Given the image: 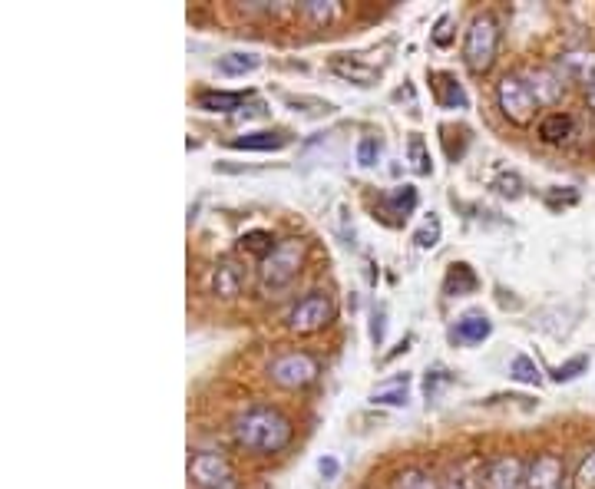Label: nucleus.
Segmentation results:
<instances>
[{
  "mask_svg": "<svg viewBox=\"0 0 595 489\" xmlns=\"http://www.w3.org/2000/svg\"><path fill=\"white\" fill-rule=\"evenodd\" d=\"M291 420L275 407H248L245 414L232 420V437L245 453L272 456L281 453L291 443Z\"/></svg>",
  "mask_w": 595,
  "mask_h": 489,
  "instance_id": "1",
  "label": "nucleus"
},
{
  "mask_svg": "<svg viewBox=\"0 0 595 489\" xmlns=\"http://www.w3.org/2000/svg\"><path fill=\"white\" fill-rule=\"evenodd\" d=\"M301 268H305V242L301 238H281L272 248V255L262 258V265H258V288L265 295L268 291L275 295L301 275Z\"/></svg>",
  "mask_w": 595,
  "mask_h": 489,
  "instance_id": "2",
  "label": "nucleus"
},
{
  "mask_svg": "<svg viewBox=\"0 0 595 489\" xmlns=\"http://www.w3.org/2000/svg\"><path fill=\"white\" fill-rule=\"evenodd\" d=\"M496 50H500V24L490 14H476L463 34V63L473 73H486L496 63Z\"/></svg>",
  "mask_w": 595,
  "mask_h": 489,
  "instance_id": "3",
  "label": "nucleus"
},
{
  "mask_svg": "<svg viewBox=\"0 0 595 489\" xmlns=\"http://www.w3.org/2000/svg\"><path fill=\"white\" fill-rule=\"evenodd\" d=\"M496 106H500L503 116L510 119L513 126H529L536 119L539 100H536V93L526 76L506 73L503 80L496 83Z\"/></svg>",
  "mask_w": 595,
  "mask_h": 489,
  "instance_id": "4",
  "label": "nucleus"
},
{
  "mask_svg": "<svg viewBox=\"0 0 595 489\" xmlns=\"http://www.w3.org/2000/svg\"><path fill=\"white\" fill-rule=\"evenodd\" d=\"M318 374H321V364L305 351H288V354H281L268 364V377H272V384L285 387V390L311 387L318 380Z\"/></svg>",
  "mask_w": 595,
  "mask_h": 489,
  "instance_id": "5",
  "label": "nucleus"
},
{
  "mask_svg": "<svg viewBox=\"0 0 595 489\" xmlns=\"http://www.w3.org/2000/svg\"><path fill=\"white\" fill-rule=\"evenodd\" d=\"M331 321H334V301L328 291H308V295L288 311L291 334H315L328 328Z\"/></svg>",
  "mask_w": 595,
  "mask_h": 489,
  "instance_id": "6",
  "label": "nucleus"
},
{
  "mask_svg": "<svg viewBox=\"0 0 595 489\" xmlns=\"http://www.w3.org/2000/svg\"><path fill=\"white\" fill-rule=\"evenodd\" d=\"M189 480L196 489H238L232 463L215 450H199L189 460Z\"/></svg>",
  "mask_w": 595,
  "mask_h": 489,
  "instance_id": "7",
  "label": "nucleus"
},
{
  "mask_svg": "<svg viewBox=\"0 0 595 489\" xmlns=\"http://www.w3.org/2000/svg\"><path fill=\"white\" fill-rule=\"evenodd\" d=\"M566 480V463L556 453H539L526 466V489H562Z\"/></svg>",
  "mask_w": 595,
  "mask_h": 489,
  "instance_id": "8",
  "label": "nucleus"
},
{
  "mask_svg": "<svg viewBox=\"0 0 595 489\" xmlns=\"http://www.w3.org/2000/svg\"><path fill=\"white\" fill-rule=\"evenodd\" d=\"M483 489H526V466L516 456H496L483 473Z\"/></svg>",
  "mask_w": 595,
  "mask_h": 489,
  "instance_id": "9",
  "label": "nucleus"
},
{
  "mask_svg": "<svg viewBox=\"0 0 595 489\" xmlns=\"http://www.w3.org/2000/svg\"><path fill=\"white\" fill-rule=\"evenodd\" d=\"M242 285H245V275H242V268L232 262V258L215 262V268H212V295L215 298L235 301L238 295H242Z\"/></svg>",
  "mask_w": 595,
  "mask_h": 489,
  "instance_id": "10",
  "label": "nucleus"
},
{
  "mask_svg": "<svg viewBox=\"0 0 595 489\" xmlns=\"http://www.w3.org/2000/svg\"><path fill=\"white\" fill-rule=\"evenodd\" d=\"M559 73L572 83H586V90L595 83V53L592 50H572L559 57Z\"/></svg>",
  "mask_w": 595,
  "mask_h": 489,
  "instance_id": "11",
  "label": "nucleus"
},
{
  "mask_svg": "<svg viewBox=\"0 0 595 489\" xmlns=\"http://www.w3.org/2000/svg\"><path fill=\"white\" fill-rule=\"evenodd\" d=\"M281 146H288V136L281 129H258V133H245L232 139V149H245V152H275Z\"/></svg>",
  "mask_w": 595,
  "mask_h": 489,
  "instance_id": "12",
  "label": "nucleus"
},
{
  "mask_svg": "<svg viewBox=\"0 0 595 489\" xmlns=\"http://www.w3.org/2000/svg\"><path fill=\"white\" fill-rule=\"evenodd\" d=\"M572 133H576V123H572L569 113H549L539 119V139L543 143H569Z\"/></svg>",
  "mask_w": 595,
  "mask_h": 489,
  "instance_id": "13",
  "label": "nucleus"
},
{
  "mask_svg": "<svg viewBox=\"0 0 595 489\" xmlns=\"http://www.w3.org/2000/svg\"><path fill=\"white\" fill-rule=\"evenodd\" d=\"M490 331H493V324L483 318V314H467L457 328H453V341L457 344H483L486 338H490Z\"/></svg>",
  "mask_w": 595,
  "mask_h": 489,
  "instance_id": "14",
  "label": "nucleus"
},
{
  "mask_svg": "<svg viewBox=\"0 0 595 489\" xmlns=\"http://www.w3.org/2000/svg\"><path fill=\"white\" fill-rule=\"evenodd\" d=\"M248 100V93H229V90H205L199 93V106L209 113H235L242 110V103Z\"/></svg>",
  "mask_w": 595,
  "mask_h": 489,
  "instance_id": "15",
  "label": "nucleus"
},
{
  "mask_svg": "<svg viewBox=\"0 0 595 489\" xmlns=\"http://www.w3.org/2000/svg\"><path fill=\"white\" fill-rule=\"evenodd\" d=\"M407 394H410V377H394V380H384V384L374 387L371 400L374 404H384V407H404L407 404Z\"/></svg>",
  "mask_w": 595,
  "mask_h": 489,
  "instance_id": "16",
  "label": "nucleus"
},
{
  "mask_svg": "<svg viewBox=\"0 0 595 489\" xmlns=\"http://www.w3.org/2000/svg\"><path fill=\"white\" fill-rule=\"evenodd\" d=\"M529 86H533L539 106H553V103H559V96H562V80H559V76L539 70V73L529 76Z\"/></svg>",
  "mask_w": 595,
  "mask_h": 489,
  "instance_id": "17",
  "label": "nucleus"
},
{
  "mask_svg": "<svg viewBox=\"0 0 595 489\" xmlns=\"http://www.w3.org/2000/svg\"><path fill=\"white\" fill-rule=\"evenodd\" d=\"M384 209L391 215H397V219H407V215L417 209V189L414 186H397L394 192H387Z\"/></svg>",
  "mask_w": 595,
  "mask_h": 489,
  "instance_id": "18",
  "label": "nucleus"
},
{
  "mask_svg": "<svg viewBox=\"0 0 595 489\" xmlns=\"http://www.w3.org/2000/svg\"><path fill=\"white\" fill-rule=\"evenodd\" d=\"M407 159H410V166H414V172H420V176H430V169H434L424 136H417V133L407 139Z\"/></svg>",
  "mask_w": 595,
  "mask_h": 489,
  "instance_id": "19",
  "label": "nucleus"
},
{
  "mask_svg": "<svg viewBox=\"0 0 595 489\" xmlns=\"http://www.w3.org/2000/svg\"><path fill=\"white\" fill-rule=\"evenodd\" d=\"M510 377L519 380V384H539L543 374H539V364L529 354H516L510 361Z\"/></svg>",
  "mask_w": 595,
  "mask_h": 489,
  "instance_id": "20",
  "label": "nucleus"
},
{
  "mask_svg": "<svg viewBox=\"0 0 595 489\" xmlns=\"http://www.w3.org/2000/svg\"><path fill=\"white\" fill-rule=\"evenodd\" d=\"M242 252H248V255H258V258H268L272 255V232H262V228H255V232H245L242 235Z\"/></svg>",
  "mask_w": 595,
  "mask_h": 489,
  "instance_id": "21",
  "label": "nucleus"
},
{
  "mask_svg": "<svg viewBox=\"0 0 595 489\" xmlns=\"http://www.w3.org/2000/svg\"><path fill=\"white\" fill-rule=\"evenodd\" d=\"M255 67H258V57H252V53H229V57L219 60V73L225 76H245Z\"/></svg>",
  "mask_w": 595,
  "mask_h": 489,
  "instance_id": "22",
  "label": "nucleus"
},
{
  "mask_svg": "<svg viewBox=\"0 0 595 489\" xmlns=\"http://www.w3.org/2000/svg\"><path fill=\"white\" fill-rule=\"evenodd\" d=\"M476 288V275L470 265H453L450 275H447V291L450 295H463V291H473Z\"/></svg>",
  "mask_w": 595,
  "mask_h": 489,
  "instance_id": "23",
  "label": "nucleus"
},
{
  "mask_svg": "<svg viewBox=\"0 0 595 489\" xmlns=\"http://www.w3.org/2000/svg\"><path fill=\"white\" fill-rule=\"evenodd\" d=\"M440 103L447 106V110H463V106H467V93H463V86L453 80V76H440Z\"/></svg>",
  "mask_w": 595,
  "mask_h": 489,
  "instance_id": "24",
  "label": "nucleus"
},
{
  "mask_svg": "<svg viewBox=\"0 0 595 489\" xmlns=\"http://www.w3.org/2000/svg\"><path fill=\"white\" fill-rule=\"evenodd\" d=\"M394 489H443V486H437L434 476L424 473V470H404L397 476Z\"/></svg>",
  "mask_w": 595,
  "mask_h": 489,
  "instance_id": "25",
  "label": "nucleus"
},
{
  "mask_svg": "<svg viewBox=\"0 0 595 489\" xmlns=\"http://www.w3.org/2000/svg\"><path fill=\"white\" fill-rule=\"evenodd\" d=\"M331 67H334V73L348 76V80L361 83V86H371V80H374V70H364L361 63H354V60L348 63V60H344V57H338V60L331 63Z\"/></svg>",
  "mask_w": 595,
  "mask_h": 489,
  "instance_id": "26",
  "label": "nucleus"
},
{
  "mask_svg": "<svg viewBox=\"0 0 595 489\" xmlns=\"http://www.w3.org/2000/svg\"><path fill=\"white\" fill-rule=\"evenodd\" d=\"M586 371H589V357L579 354V357H572V361L559 364L553 371V380H556V384H569V380H576L579 374H586Z\"/></svg>",
  "mask_w": 595,
  "mask_h": 489,
  "instance_id": "27",
  "label": "nucleus"
},
{
  "mask_svg": "<svg viewBox=\"0 0 595 489\" xmlns=\"http://www.w3.org/2000/svg\"><path fill=\"white\" fill-rule=\"evenodd\" d=\"M572 489H595V450H589L586 460L579 463L576 476H572Z\"/></svg>",
  "mask_w": 595,
  "mask_h": 489,
  "instance_id": "28",
  "label": "nucleus"
},
{
  "mask_svg": "<svg viewBox=\"0 0 595 489\" xmlns=\"http://www.w3.org/2000/svg\"><path fill=\"white\" fill-rule=\"evenodd\" d=\"M377 156H381V139H377V136H361V143H357V162L371 169L377 162Z\"/></svg>",
  "mask_w": 595,
  "mask_h": 489,
  "instance_id": "29",
  "label": "nucleus"
},
{
  "mask_svg": "<svg viewBox=\"0 0 595 489\" xmlns=\"http://www.w3.org/2000/svg\"><path fill=\"white\" fill-rule=\"evenodd\" d=\"M496 192L500 195H510V199H516L519 192H523V179L516 176V172H503V176H496Z\"/></svg>",
  "mask_w": 595,
  "mask_h": 489,
  "instance_id": "30",
  "label": "nucleus"
},
{
  "mask_svg": "<svg viewBox=\"0 0 595 489\" xmlns=\"http://www.w3.org/2000/svg\"><path fill=\"white\" fill-rule=\"evenodd\" d=\"M414 242H417V248H434V245L440 242V222L430 219V222L414 235Z\"/></svg>",
  "mask_w": 595,
  "mask_h": 489,
  "instance_id": "31",
  "label": "nucleus"
},
{
  "mask_svg": "<svg viewBox=\"0 0 595 489\" xmlns=\"http://www.w3.org/2000/svg\"><path fill=\"white\" fill-rule=\"evenodd\" d=\"M305 14L315 17V20H328L334 14V4H321V0H308L305 4Z\"/></svg>",
  "mask_w": 595,
  "mask_h": 489,
  "instance_id": "32",
  "label": "nucleus"
},
{
  "mask_svg": "<svg viewBox=\"0 0 595 489\" xmlns=\"http://www.w3.org/2000/svg\"><path fill=\"white\" fill-rule=\"evenodd\" d=\"M434 43H437V47H447V43H450V17H440L437 34H434Z\"/></svg>",
  "mask_w": 595,
  "mask_h": 489,
  "instance_id": "33",
  "label": "nucleus"
},
{
  "mask_svg": "<svg viewBox=\"0 0 595 489\" xmlns=\"http://www.w3.org/2000/svg\"><path fill=\"white\" fill-rule=\"evenodd\" d=\"M318 470H321L324 480H334V476H338V460H334V456H324V460L318 463Z\"/></svg>",
  "mask_w": 595,
  "mask_h": 489,
  "instance_id": "34",
  "label": "nucleus"
},
{
  "mask_svg": "<svg viewBox=\"0 0 595 489\" xmlns=\"http://www.w3.org/2000/svg\"><path fill=\"white\" fill-rule=\"evenodd\" d=\"M586 106H589V110L595 113V83H592L589 90H586Z\"/></svg>",
  "mask_w": 595,
  "mask_h": 489,
  "instance_id": "35",
  "label": "nucleus"
},
{
  "mask_svg": "<svg viewBox=\"0 0 595 489\" xmlns=\"http://www.w3.org/2000/svg\"><path fill=\"white\" fill-rule=\"evenodd\" d=\"M443 489H467V483H463V480H457V476H453V480L443 483Z\"/></svg>",
  "mask_w": 595,
  "mask_h": 489,
  "instance_id": "36",
  "label": "nucleus"
}]
</instances>
